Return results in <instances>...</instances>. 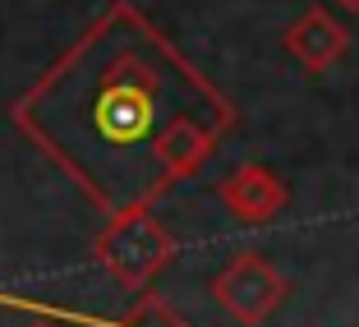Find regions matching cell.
I'll return each instance as SVG.
<instances>
[{"instance_id":"6da1fadb","label":"cell","mask_w":359,"mask_h":327,"mask_svg":"<svg viewBox=\"0 0 359 327\" xmlns=\"http://www.w3.org/2000/svg\"><path fill=\"white\" fill-rule=\"evenodd\" d=\"M180 116L226 134L235 102L134 0L106 5L10 106L14 129L106 217L170 189L157 138Z\"/></svg>"},{"instance_id":"7a4b0ae2","label":"cell","mask_w":359,"mask_h":327,"mask_svg":"<svg viewBox=\"0 0 359 327\" xmlns=\"http://www.w3.org/2000/svg\"><path fill=\"white\" fill-rule=\"evenodd\" d=\"M175 235L157 222L152 203H138V208L111 212L106 226L93 240V258L116 276L125 291H148L170 263H175Z\"/></svg>"},{"instance_id":"3957f363","label":"cell","mask_w":359,"mask_h":327,"mask_svg":"<svg viewBox=\"0 0 359 327\" xmlns=\"http://www.w3.org/2000/svg\"><path fill=\"white\" fill-rule=\"evenodd\" d=\"M290 295V281L281 276V267L258 249L235 253L222 272L212 276V300L226 318H235L240 327H263Z\"/></svg>"},{"instance_id":"277c9868","label":"cell","mask_w":359,"mask_h":327,"mask_svg":"<svg viewBox=\"0 0 359 327\" xmlns=\"http://www.w3.org/2000/svg\"><path fill=\"white\" fill-rule=\"evenodd\" d=\"M217 199H222V208L231 212L235 222L263 226V222H272V217L285 212L290 189H285V180L276 175L272 166H263V161H244V166H235L231 175L217 185Z\"/></svg>"},{"instance_id":"5b68a950","label":"cell","mask_w":359,"mask_h":327,"mask_svg":"<svg viewBox=\"0 0 359 327\" xmlns=\"http://www.w3.org/2000/svg\"><path fill=\"white\" fill-rule=\"evenodd\" d=\"M281 46L295 65H304L309 74H327L337 60H346L350 51V28L323 5H309L290 28L281 32Z\"/></svg>"},{"instance_id":"8992f818","label":"cell","mask_w":359,"mask_h":327,"mask_svg":"<svg viewBox=\"0 0 359 327\" xmlns=\"http://www.w3.org/2000/svg\"><path fill=\"white\" fill-rule=\"evenodd\" d=\"M217 143H222V129L217 125H208V120H198V116H180L175 125L157 138V161H161L166 185H180V180L198 175L212 161Z\"/></svg>"},{"instance_id":"52a82bcc","label":"cell","mask_w":359,"mask_h":327,"mask_svg":"<svg viewBox=\"0 0 359 327\" xmlns=\"http://www.w3.org/2000/svg\"><path fill=\"white\" fill-rule=\"evenodd\" d=\"M120 327H194V323L180 318V309L166 295H138L134 309L120 318Z\"/></svg>"},{"instance_id":"ba28073f","label":"cell","mask_w":359,"mask_h":327,"mask_svg":"<svg viewBox=\"0 0 359 327\" xmlns=\"http://www.w3.org/2000/svg\"><path fill=\"white\" fill-rule=\"evenodd\" d=\"M341 10H350V14H359V0H337Z\"/></svg>"},{"instance_id":"9c48e42d","label":"cell","mask_w":359,"mask_h":327,"mask_svg":"<svg viewBox=\"0 0 359 327\" xmlns=\"http://www.w3.org/2000/svg\"><path fill=\"white\" fill-rule=\"evenodd\" d=\"M32 327H55V323H32Z\"/></svg>"}]
</instances>
